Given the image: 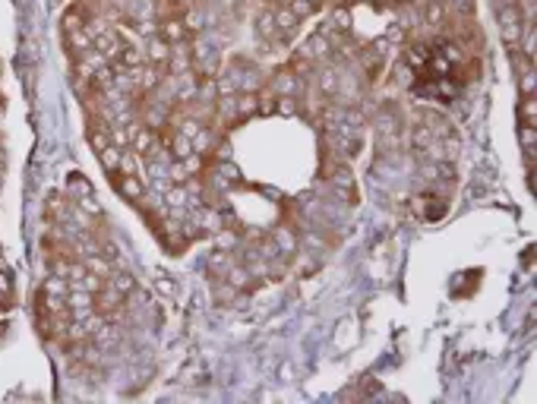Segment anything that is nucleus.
Masks as SVG:
<instances>
[{
  "instance_id": "obj_18",
  "label": "nucleus",
  "mask_w": 537,
  "mask_h": 404,
  "mask_svg": "<svg viewBox=\"0 0 537 404\" xmlns=\"http://www.w3.org/2000/svg\"><path fill=\"white\" fill-rule=\"evenodd\" d=\"M272 240H275V247H278V253L281 256H291V253H298V237L288 231V228H278V231L272 234Z\"/></svg>"
},
{
  "instance_id": "obj_24",
  "label": "nucleus",
  "mask_w": 537,
  "mask_h": 404,
  "mask_svg": "<svg viewBox=\"0 0 537 404\" xmlns=\"http://www.w3.org/2000/svg\"><path fill=\"white\" fill-rule=\"evenodd\" d=\"M319 92L322 95H335V92H339V76H335V70H322L319 73Z\"/></svg>"
},
{
  "instance_id": "obj_30",
  "label": "nucleus",
  "mask_w": 537,
  "mask_h": 404,
  "mask_svg": "<svg viewBox=\"0 0 537 404\" xmlns=\"http://www.w3.org/2000/svg\"><path fill=\"white\" fill-rule=\"evenodd\" d=\"M64 202H60V196H48V215L51 218H60V215H64Z\"/></svg>"
},
{
  "instance_id": "obj_9",
  "label": "nucleus",
  "mask_w": 537,
  "mask_h": 404,
  "mask_svg": "<svg viewBox=\"0 0 537 404\" xmlns=\"http://www.w3.org/2000/svg\"><path fill=\"white\" fill-rule=\"evenodd\" d=\"M304 54H306V57H310V60H313V64H316V60H322V57H329V54H332L329 35H322L319 29H316V32L310 35V38H306V44H304Z\"/></svg>"
},
{
  "instance_id": "obj_19",
  "label": "nucleus",
  "mask_w": 537,
  "mask_h": 404,
  "mask_svg": "<svg viewBox=\"0 0 537 404\" xmlns=\"http://www.w3.org/2000/svg\"><path fill=\"white\" fill-rule=\"evenodd\" d=\"M288 10H291V13H294V16L300 19V23H304L306 16H313L316 10H322V0H291V3H288Z\"/></svg>"
},
{
  "instance_id": "obj_11",
  "label": "nucleus",
  "mask_w": 537,
  "mask_h": 404,
  "mask_svg": "<svg viewBox=\"0 0 537 404\" xmlns=\"http://www.w3.org/2000/svg\"><path fill=\"white\" fill-rule=\"evenodd\" d=\"M168 70H171V76H183V73H190L193 66H190V51L183 48V44H177V48L168 54Z\"/></svg>"
},
{
  "instance_id": "obj_6",
  "label": "nucleus",
  "mask_w": 537,
  "mask_h": 404,
  "mask_svg": "<svg viewBox=\"0 0 537 404\" xmlns=\"http://www.w3.org/2000/svg\"><path fill=\"white\" fill-rule=\"evenodd\" d=\"M253 29H257L259 38L265 42H278V25H275V7H263L253 19Z\"/></svg>"
},
{
  "instance_id": "obj_28",
  "label": "nucleus",
  "mask_w": 537,
  "mask_h": 404,
  "mask_svg": "<svg viewBox=\"0 0 537 404\" xmlns=\"http://www.w3.org/2000/svg\"><path fill=\"white\" fill-rule=\"evenodd\" d=\"M519 85H521V95H534V66H531V70H521Z\"/></svg>"
},
{
  "instance_id": "obj_29",
  "label": "nucleus",
  "mask_w": 537,
  "mask_h": 404,
  "mask_svg": "<svg viewBox=\"0 0 537 404\" xmlns=\"http://www.w3.org/2000/svg\"><path fill=\"white\" fill-rule=\"evenodd\" d=\"M278 379L281 382H294V363H291V360L278 363Z\"/></svg>"
},
{
  "instance_id": "obj_22",
  "label": "nucleus",
  "mask_w": 537,
  "mask_h": 404,
  "mask_svg": "<svg viewBox=\"0 0 537 404\" xmlns=\"http://www.w3.org/2000/svg\"><path fill=\"white\" fill-rule=\"evenodd\" d=\"M228 265H231V256L224 253V250H215V253L206 259V269L215 275V278H218V275H224V272H228Z\"/></svg>"
},
{
  "instance_id": "obj_16",
  "label": "nucleus",
  "mask_w": 537,
  "mask_h": 404,
  "mask_svg": "<svg viewBox=\"0 0 537 404\" xmlns=\"http://www.w3.org/2000/svg\"><path fill=\"white\" fill-rule=\"evenodd\" d=\"M152 288H155L161 297H168V300L177 297V291H181V288H177V281H174L165 269H155V272H152Z\"/></svg>"
},
{
  "instance_id": "obj_31",
  "label": "nucleus",
  "mask_w": 537,
  "mask_h": 404,
  "mask_svg": "<svg viewBox=\"0 0 537 404\" xmlns=\"http://www.w3.org/2000/svg\"><path fill=\"white\" fill-rule=\"evenodd\" d=\"M291 0H269V7H288Z\"/></svg>"
},
{
  "instance_id": "obj_5",
  "label": "nucleus",
  "mask_w": 537,
  "mask_h": 404,
  "mask_svg": "<svg viewBox=\"0 0 537 404\" xmlns=\"http://www.w3.org/2000/svg\"><path fill=\"white\" fill-rule=\"evenodd\" d=\"M332 187H335V193H339L341 199H348V202H351V206H357V202H361V196H357V183H354V174H351V167H335V171H332Z\"/></svg>"
},
{
  "instance_id": "obj_25",
  "label": "nucleus",
  "mask_w": 537,
  "mask_h": 404,
  "mask_svg": "<svg viewBox=\"0 0 537 404\" xmlns=\"http://www.w3.org/2000/svg\"><path fill=\"white\" fill-rule=\"evenodd\" d=\"M430 54H433V51H427V44H411V48H408V64L411 66L430 64Z\"/></svg>"
},
{
  "instance_id": "obj_4",
  "label": "nucleus",
  "mask_w": 537,
  "mask_h": 404,
  "mask_svg": "<svg viewBox=\"0 0 537 404\" xmlns=\"http://www.w3.org/2000/svg\"><path fill=\"white\" fill-rule=\"evenodd\" d=\"M155 35L161 38V42L171 44V48H177V44H183L187 38H190V32H187V25H183L181 16H161V23H158Z\"/></svg>"
},
{
  "instance_id": "obj_23",
  "label": "nucleus",
  "mask_w": 537,
  "mask_h": 404,
  "mask_svg": "<svg viewBox=\"0 0 537 404\" xmlns=\"http://www.w3.org/2000/svg\"><path fill=\"white\" fill-rule=\"evenodd\" d=\"M433 139H436V136L430 133L427 124L411 126V146H414V149H430V142H433Z\"/></svg>"
},
{
  "instance_id": "obj_3",
  "label": "nucleus",
  "mask_w": 537,
  "mask_h": 404,
  "mask_svg": "<svg viewBox=\"0 0 537 404\" xmlns=\"http://www.w3.org/2000/svg\"><path fill=\"white\" fill-rule=\"evenodd\" d=\"M111 183L114 190L127 199V202H142L146 199V183L136 177V174H111Z\"/></svg>"
},
{
  "instance_id": "obj_21",
  "label": "nucleus",
  "mask_w": 537,
  "mask_h": 404,
  "mask_svg": "<svg viewBox=\"0 0 537 404\" xmlns=\"http://www.w3.org/2000/svg\"><path fill=\"white\" fill-rule=\"evenodd\" d=\"M120 155H124V149H120V146H107L105 152H99V161L105 165L107 174H117V167H120Z\"/></svg>"
},
{
  "instance_id": "obj_26",
  "label": "nucleus",
  "mask_w": 537,
  "mask_h": 404,
  "mask_svg": "<svg viewBox=\"0 0 537 404\" xmlns=\"http://www.w3.org/2000/svg\"><path fill=\"white\" fill-rule=\"evenodd\" d=\"M275 111L285 117H294L298 114V98L294 95H278V101H275Z\"/></svg>"
},
{
  "instance_id": "obj_2",
  "label": "nucleus",
  "mask_w": 537,
  "mask_h": 404,
  "mask_svg": "<svg viewBox=\"0 0 537 404\" xmlns=\"http://www.w3.org/2000/svg\"><path fill=\"white\" fill-rule=\"evenodd\" d=\"M496 16H499V29H503V42L519 44L521 42V25H525L519 7H515V3H499V7H496Z\"/></svg>"
},
{
  "instance_id": "obj_12",
  "label": "nucleus",
  "mask_w": 537,
  "mask_h": 404,
  "mask_svg": "<svg viewBox=\"0 0 537 404\" xmlns=\"http://www.w3.org/2000/svg\"><path fill=\"white\" fill-rule=\"evenodd\" d=\"M329 29L339 35H348L351 32V10H348V3H335L329 13Z\"/></svg>"
},
{
  "instance_id": "obj_7",
  "label": "nucleus",
  "mask_w": 537,
  "mask_h": 404,
  "mask_svg": "<svg viewBox=\"0 0 537 404\" xmlns=\"http://www.w3.org/2000/svg\"><path fill=\"white\" fill-rule=\"evenodd\" d=\"M275 25H278V42H291L300 29V19L288 7H275Z\"/></svg>"
},
{
  "instance_id": "obj_14",
  "label": "nucleus",
  "mask_w": 537,
  "mask_h": 404,
  "mask_svg": "<svg viewBox=\"0 0 537 404\" xmlns=\"http://www.w3.org/2000/svg\"><path fill=\"white\" fill-rule=\"evenodd\" d=\"M231 101H234V117L237 120H247V117L257 114V92H240Z\"/></svg>"
},
{
  "instance_id": "obj_20",
  "label": "nucleus",
  "mask_w": 537,
  "mask_h": 404,
  "mask_svg": "<svg viewBox=\"0 0 537 404\" xmlns=\"http://www.w3.org/2000/svg\"><path fill=\"white\" fill-rule=\"evenodd\" d=\"M202 126H206V124H202V120H199V117H190V114H187V117H181V120H177V133H181V136H187V139H196V136H199V133H202Z\"/></svg>"
},
{
  "instance_id": "obj_1",
  "label": "nucleus",
  "mask_w": 537,
  "mask_h": 404,
  "mask_svg": "<svg viewBox=\"0 0 537 404\" xmlns=\"http://www.w3.org/2000/svg\"><path fill=\"white\" fill-rule=\"evenodd\" d=\"M130 149L140 158H155L158 152H165L161 149V139H158V130H152V126H146V124H133Z\"/></svg>"
},
{
  "instance_id": "obj_10",
  "label": "nucleus",
  "mask_w": 537,
  "mask_h": 404,
  "mask_svg": "<svg viewBox=\"0 0 537 404\" xmlns=\"http://www.w3.org/2000/svg\"><path fill=\"white\" fill-rule=\"evenodd\" d=\"M421 16L427 25H443L449 16L446 0H421Z\"/></svg>"
},
{
  "instance_id": "obj_27",
  "label": "nucleus",
  "mask_w": 537,
  "mask_h": 404,
  "mask_svg": "<svg viewBox=\"0 0 537 404\" xmlns=\"http://www.w3.org/2000/svg\"><path fill=\"white\" fill-rule=\"evenodd\" d=\"M136 158H140V155H136V152H124V155H120V167H117V174H136V171H140V161H136Z\"/></svg>"
},
{
  "instance_id": "obj_8",
  "label": "nucleus",
  "mask_w": 537,
  "mask_h": 404,
  "mask_svg": "<svg viewBox=\"0 0 537 404\" xmlns=\"http://www.w3.org/2000/svg\"><path fill=\"white\" fill-rule=\"evenodd\" d=\"M272 92L275 95H294L298 98V92H300V76L294 73V70H278V73L272 76Z\"/></svg>"
},
{
  "instance_id": "obj_13",
  "label": "nucleus",
  "mask_w": 537,
  "mask_h": 404,
  "mask_svg": "<svg viewBox=\"0 0 537 404\" xmlns=\"http://www.w3.org/2000/svg\"><path fill=\"white\" fill-rule=\"evenodd\" d=\"M107 284L114 291H120L124 297L136 291V278H133V272H127V269H111V272H107Z\"/></svg>"
},
{
  "instance_id": "obj_17",
  "label": "nucleus",
  "mask_w": 537,
  "mask_h": 404,
  "mask_svg": "<svg viewBox=\"0 0 537 404\" xmlns=\"http://www.w3.org/2000/svg\"><path fill=\"white\" fill-rule=\"evenodd\" d=\"M66 190L73 193L76 199H89V196H95V190H92V183L86 180L83 174H70V177H66Z\"/></svg>"
},
{
  "instance_id": "obj_15",
  "label": "nucleus",
  "mask_w": 537,
  "mask_h": 404,
  "mask_svg": "<svg viewBox=\"0 0 537 404\" xmlns=\"http://www.w3.org/2000/svg\"><path fill=\"white\" fill-rule=\"evenodd\" d=\"M168 54H171V44L161 42V38H149V44H146V60H149L152 66H165L168 64Z\"/></svg>"
}]
</instances>
